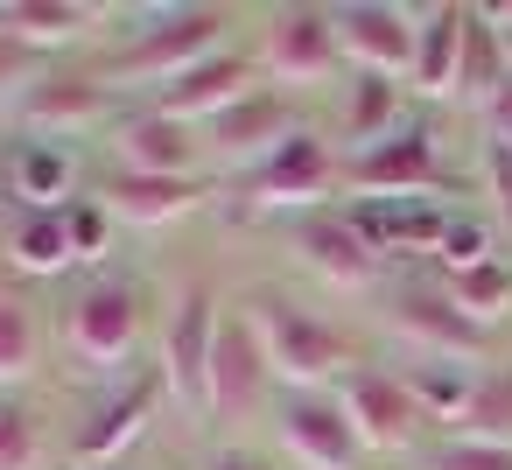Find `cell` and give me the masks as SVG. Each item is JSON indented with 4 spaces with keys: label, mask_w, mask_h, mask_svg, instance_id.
<instances>
[{
    "label": "cell",
    "mask_w": 512,
    "mask_h": 470,
    "mask_svg": "<svg viewBox=\"0 0 512 470\" xmlns=\"http://www.w3.org/2000/svg\"><path fill=\"white\" fill-rule=\"evenodd\" d=\"M365 330L393 358H456V365H491L512 344V337L484 330L477 316H463L449 302V288L435 281V267H400L379 288V302L365 309Z\"/></svg>",
    "instance_id": "52a82bcc"
},
{
    "label": "cell",
    "mask_w": 512,
    "mask_h": 470,
    "mask_svg": "<svg viewBox=\"0 0 512 470\" xmlns=\"http://www.w3.org/2000/svg\"><path fill=\"white\" fill-rule=\"evenodd\" d=\"M288 470H372L337 386H302V393H281L274 414H267V435H260Z\"/></svg>",
    "instance_id": "7c38bea8"
},
{
    "label": "cell",
    "mask_w": 512,
    "mask_h": 470,
    "mask_svg": "<svg viewBox=\"0 0 512 470\" xmlns=\"http://www.w3.org/2000/svg\"><path fill=\"white\" fill-rule=\"evenodd\" d=\"M470 204L491 211V218L512 232V148L470 141Z\"/></svg>",
    "instance_id": "f1b7e54d"
},
{
    "label": "cell",
    "mask_w": 512,
    "mask_h": 470,
    "mask_svg": "<svg viewBox=\"0 0 512 470\" xmlns=\"http://www.w3.org/2000/svg\"><path fill=\"white\" fill-rule=\"evenodd\" d=\"M253 0H113V36L85 57L127 106L246 43Z\"/></svg>",
    "instance_id": "7a4b0ae2"
},
{
    "label": "cell",
    "mask_w": 512,
    "mask_h": 470,
    "mask_svg": "<svg viewBox=\"0 0 512 470\" xmlns=\"http://www.w3.org/2000/svg\"><path fill=\"white\" fill-rule=\"evenodd\" d=\"M337 400H344V414H351V428H358L372 470H400V463H414V456L442 435V428L428 421V407L407 393V379L393 372L386 351H372L358 372H344V379H337Z\"/></svg>",
    "instance_id": "30bf717a"
},
{
    "label": "cell",
    "mask_w": 512,
    "mask_h": 470,
    "mask_svg": "<svg viewBox=\"0 0 512 470\" xmlns=\"http://www.w3.org/2000/svg\"><path fill=\"white\" fill-rule=\"evenodd\" d=\"M0 141H8V127H0Z\"/></svg>",
    "instance_id": "e575fe53"
},
{
    "label": "cell",
    "mask_w": 512,
    "mask_h": 470,
    "mask_svg": "<svg viewBox=\"0 0 512 470\" xmlns=\"http://www.w3.org/2000/svg\"><path fill=\"white\" fill-rule=\"evenodd\" d=\"M407 113H414V92H407L400 78H372V71H344L337 92L323 99V127H330V141H337L344 155L386 141Z\"/></svg>",
    "instance_id": "7402d4cb"
},
{
    "label": "cell",
    "mask_w": 512,
    "mask_h": 470,
    "mask_svg": "<svg viewBox=\"0 0 512 470\" xmlns=\"http://www.w3.org/2000/svg\"><path fill=\"white\" fill-rule=\"evenodd\" d=\"M260 78H253V64H246V43L239 50H225V57H204L197 71H183V78H169L162 92H148L141 106H155V113H169V120H190V127H204V120H218L232 99H246Z\"/></svg>",
    "instance_id": "603a6c76"
},
{
    "label": "cell",
    "mask_w": 512,
    "mask_h": 470,
    "mask_svg": "<svg viewBox=\"0 0 512 470\" xmlns=\"http://www.w3.org/2000/svg\"><path fill=\"white\" fill-rule=\"evenodd\" d=\"M463 204V197H456ZM449 197H344L351 225L365 232V246L400 274V267H428L442 246V225L456 211Z\"/></svg>",
    "instance_id": "e0dca14e"
},
{
    "label": "cell",
    "mask_w": 512,
    "mask_h": 470,
    "mask_svg": "<svg viewBox=\"0 0 512 470\" xmlns=\"http://www.w3.org/2000/svg\"><path fill=\"white\" fill-rule=\"evenodd\" d=\"M344 197H470V127L414 106L386 141L344 155Z\"/></svg>",
    "instance_id": "8992f818"
},
{
    "label": "cell",
    "mask_w": 512,
    "mask_h": 470,
    "mask_svg": "<svg viewBox=\"0 0 512 470\" xmlns=\"http://www.w3.org/2000/svg\"><path fill=\"white\" fill-rule=\"evenodd\" d=\"M435 281L449 288V302H456L463 316H477L484 330L512 337V253L477 260V267H449V274H435Z\"/></svg>",
    "instance_id": "cb8c5ba5"
},
{
    "label": "cell",
    "mask_w": 512,
    "mask_h": 470,
    "mask_svg": "<svg viewBox=\"0 0 512 470\" xmlns=\"http://www.w3.org/2000/svg\"><path fill=\"white\" fill-rule=\"evenodd\" d=\"M232 239V232H225ZM232 302L246 309L281 393H302V386H337L344 372H358L379 344L365 330L358 309H337L323 295H309L302 281L274 274L267 260H253L239 239H232Z\"/></svg>",
    "instance_id": "6da1fadb"
},
{
    "label": "cell",
    "mask_w": 512,
    "mask_h": 470,
    "mask_svg": "<svg viewBox=\"0 0 512 470\" xmlns=\"http://www.w3.org/2000/svg\"><path fill=\"white\" fill-rule=\"evenodd\" d=\"M246 64H253L260 85L323 106V99L337 92V78H344V50H337L330 0H253Z\"/></svg>",
    "instance_id": "ba28073f"
},
{
    "label": "cell",
    "mask_w": 512,
    "mask_h": 470,
    "mask_svg": "<svg viewBox=\"0 0 512 470\" xmlns=\"http://www.w3.org/2000/svg\"><path fill=\"white\" fill-rule=\"evenodd\" d=\"M57 323V386L120 379L155 358V260L127 253L113 267H85L50 295Z\"/></svg>",
    "instance_id": "3957f363"
},
{
    "label": "cell",
    "mask_w": 512,
    "mask_h": 470,
    "mask_svg": "<svg viewBox=\"0 0 512 470\" xmlns=\"http://www.w3.org/2000/svg\"><path fill=\"white\" fill-rule=\"evenodd\" d=\"M183 470H288V463H281L260 435H253V442H211V435H197Z\"/></svg>",
    "instance_id": "4dcf8cb0"
},
{
    "label": "cell",
    "mask_w": 512,
    "mask_h": 470,
    "mask_svg": "<svg viewBox=\"0 0 512 470\" xmlns=\"http://www.w3.org/2000/svg\"><path fill=\"white\" fill-rule=\"evenodd\" d=\"M0 274L22 281V288H36V295L71 288L85 267H78V246H71L64 211H0Z\"/></svg>",
    "instance_id": "d6986e66"
},
{
    "label": "cell",
    "mask_w": 512,
    "mask_h": 470,
    "mask_svg": "<svg viewBox=\"0 0 512 470\" xmlns=\"http://www.w3.org/2000/svg\"><path fill=\"white\" fill-rule=\"evenodd\" d=\"M463 127H470V141L512 148V78H505V85H498V92H491V99H484V106H477V113H470Z\"/></svg>",
    "instance_id": "1f68e13d"
},
{
    "label": "cell",
    "mask_w": 512,
    "mask_h": 470,
    "mask_svg": "<svg viewBox=\"0 0 512 470\" xmlns=\"http://www.w3.org/2000/svg\"><path fill=\"white\" fill-rule=\"evenodd\" d=\"M50 386H57L50 295L0 274V393H50Z\"/></svg>",
    "instance_id": "2e32d148"
},
{
    "label": "cell",
    "mask_w": 512,
    "mask_h": 470,
    "mask_svg": "<svg viewBox=\"0 0 512 470\" xmlns=\"http://www.w3.org/2000/svg\"><path fill=\"white\" fill-rule=\"evenodd\" d=\"M190 421L176 414V393L162 379V365H134L120 379H92V386H57V449L64 470H120L148 449H162L169 435H183Z\"/></svg>",
    "instance_id": "277c9868"
},
{
    "label": "cell",
    "mask_w": 512,
    "mask_h": 470,
    "mask_svg": "<svg viewBox=\"0 0 512 470\" xmlns=\"http://www.w3.org/2000/svg\"><path fill=\"white\" fill-rule=\"evenodd\" d=\"M337 22V50L344 71H372V78H400L414 71V0H330Z\"/></svg>",
    "instance_id": "ac0fdd59"
},
{
    "label": "cell",
    "mask_w": 512,
    "mask_h": 470,
    "mask_svg": "<svg viewBox=\"0 0 512 470\" xmlns=\"http://www.w3.org/2000/svg\"><path fill=\"white\" fill-rule=\"evenodd\" d=\"M484 15H491V29L505 43V71H512V0H484Z\"/></svg>",
    "instance_id": "d6a6232c"
},
{
    "label": "cell",
    "mask_w": 512,
    "mask_h": 470,
    "mask_svg": "<svg viewBox=\"0 0 512 470\" xmlns=\"http://www.w3.org/2000/svg\"><path fill=\"white\" fill-rule=\"evenodd\" d=\"M463 36H470V0H414V71H407L414 106H428V113H449L456 106Z\"/></svg>",
    "instance_id": "ffe728a7"
},
{
    "label": "cell",
    "mask_w": 512,
    "mask_h": 470,
    "mask_svg": "<svg viewBox=\"0 0 512 470\" xmlns=\"http://www.w3.org/2000/svg\"><path fill=\"white\" fill-rule=\"evenodd\" d=\"M0 29L78 64L113 36V0H0Z\"/></svg>",
    "instance_id": "44dd1931"
},
{
    "label": "cell",
    "mask_w": 512,
    "mask_h": 470,
    "mask_svg": "<svg viewBox=\"0 0 512 470\" xmlns=\"http://www.w3.org/2000/svg\"><path fill=\"white\" fill-rule=\"evenodd\" d=\"M120 92L78 57V64H57L22 106H15V120H8V134H29V141H64V148H92L99 155V141H106V127L120 120Z\"/></svg>",
    "instance_id": "8fae6325"
},
{
    "label": "cell",
    "mask_w": 512,
    "mask_h": 470,
    "mask_svg": "<svg viewBox=\"0 0 512 470\" xmlns=\"http://www.w3.org/2000/svg\"><path fill=\"white\" fill-rule=\"evenodd\" d=\"M99 169H134V176H211L204 134L190 120H169L155 106H120V120L99 141Z\"/></svg>",
    "instance_id": "9a60e30c"
},
{
    "label": "cell",
    "mask_w": 512,
    "mask_h": 470,
    "mask_svg": "<svg viewBox=\"0 0 512 470\" xmlns=\"http://www.w3.org/2000/svg\"><path fill=\"white\" fill-rule=\"evenodd\" d=\"M512 71H505V43H498V29H491V15H484V0H470V36H463V71H456V120H470L498 85H505Z\"/></svg>",
    "instance_id": "d4e9b609"
},
{
    "label": "cell",
    "mask_w": 512,
    "mask_h": 470,
    "mask_svg": "<svg viewBox=\"0 0 512 470\" xmlns=\"http://www.w3.org/2000/svg\"><path fill=\"white\" fill-rule=\"evenodd\" d=\"M57 64H64V57H50V50H36V43H22V36L0 29V127L15 120V106H22Z\"/></svg>",
    "instance_id": "83f0119b"
},
{
    "label": "cell",
    "mask_w": 512,
    "mask_h": 470,
    "mask_svg": "<svg viewBox=\"0 0 512 470\" xmlns=\"http://www.w3.org/2000/svg\"><path fill=\"white\" fill-rule=\"evenodd\" d=\"M400 470H512V449L505 442H477V435H456V428H442L414 463H400Z\"/></svg>",
    "instance_id": "f546056e"
},
{
    "label": "cell",
    "mask_w": 512,
    "mask_h": 470,
    "mask_svg": "<svg viewBox=\"0 0 512 470\" xmlns=\"http://www.w3.org/2000/svg\"><path fill=\"white\" fill-rule=\"evenodd\" d=\"M92 176H99L92 148L29 141V134L0 141V211H64L92 190Z\"/></svg>",
    "instance_id": "5bb4252c"
},
{
    "label": "cell",
    "mask_w": 512,
    "mask_h": 470,
    "mask_svg": "<svg viewBox=\"0 0 512 470\" xmlns=\"http://www.w3.org/2000/svg\"><path fill=\"white\" fill-rule=\"evenodd\" d=\"M190 442H197V435H190ZM183 463H190V449H183V456H176V470H183Z\"/></svg>",
    "instance_id": "836d02e7"
},
{
    "label": "cell",
    "mask_w": 512,
    "mask_h": 470,
    "mask_svg": "<svg viewBox=\"0 0 512 470\" xmlns=\"http://www.w3.org/2000/svg\"><path fill=\"white\" fill-rule=\"evenodd\" d=\"M316 113H323V106H309V99H295V92L253 85L246 99H232L218 120H204V127H197V134H204V162H211V176H218V183H232V176L260 169V162H267L288 134H302Z\"/></svg>",
    "instance_id": "4fadbf2b"
},
{
    "label": "cell",
    "mask_w": 512,
    "mask_h": 470,
    "mask_svg": "<svg viewBox=\"0 0 512 470\" xmlns=\"http://www.w3.org/2000/svg\"><path fill=\"white\" fill-rule=\"evenodd\" d=\"M386 358H393V351H386ZM393 372L407 379V393L428 407L435 428H456V414H463V400H470V386H477V365H456V358H393Z\"/></svg>",
    "instance_id": "484cf974"
},
{
    "label": "cell",
    "mask_w": 512,
    "mask_h": 470,
    "mask_svg": "<svg viewBox=\"0 0 512 470\" xmlns=\"http://www.w3.org/2000/svg\"><path fill=\"white\" fill-rule=\"evenodd\" d=\"M281 400V379L246 323V309L232 302L225 323H218V344H211V365H204V393H197V435L211 442H253L267 435V414Z\"/></svg>",
    "instance_id": "9c48e42d"
},
{
    "label": "cell",
    "mask_w": 512,
    "mask_h": 470,
    "mask_svg": "<svg viewBox=\"0 0 512 470\" xmlns=\"http://www.w3.org/2000/svg\"><path fill=\"white\" fill-rule=\"evenodd\" d=\"M456 435H477V442H505L512 449V344L491 365H477V386H470V400L456 414Z\"/></svg>",
    "instance_id": "4316f807"
},
{
    "label": "cell",
    "mask_w": 512,
    "mask_h": 470,
    "mask_svg": "<svg viewBox=\"0 0 512 470\" xmlns=\"http://www.w3.org/2000/svg\"><path fill=\"white\" fill-rule=\"evenodd\" d=\"M225 232V225H218ZM253 260H267L274 274H288V281H302L309 295H323V302H337V309H372L379 302V288L393 281V267L365 246V232L351 225V211L344 204H323V211H295V218H281V225H267V232H253V239H239Z\"/></svg>",
    "instance_id": "5b68a950"
}]
</instances>
